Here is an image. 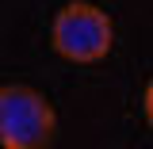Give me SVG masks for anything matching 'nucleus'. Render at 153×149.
<instances>
[{"mask_svg": "<svg viewBox=\"0 0 153 149\" xmlns=\"http://www.w3.org/2000/svg\"><path fill=\"white\" fill-rule=\"evenodd\" d=\"M57 115L50 99L31 84L0 88V149H50Z\"/></svg>", "mask_w": 153, "mask_h": 149, "instance_id": "nucleus-1", "label": "nucleus"}, {"mask_svg": "<svg viewBox=\"0 0 153 149\" xmlns=\"http://www.w3.org/2000/svg\"><path fill=\"white\" fill-rule=\"evenodd\" d=\"M50 46H54L65 61L92 65V61H100V57H107L111 46H115L111 16H107L103 8L88 4V0H69V4L54 16Z\"/></svg>", "mask_w": 153, "mask_h": 149, "instance_id": "nucleus-2", "label": "nucleus"}, {"mask_svg": "<svg viewBox=\"0 0 153 149\" xmlns=\"http://www.w3.org/2000/svg\"><path fill=\"white\" fill-rule=\"evenodd\" d=\"M142 107H146V119H149V126H153V80H149V88H146V99H142Z\"/></svg>", "mask_w": 153, "mask_h": 149, "instance_id": "nucleus-3", "label": "nucleus"}]
</instances>
